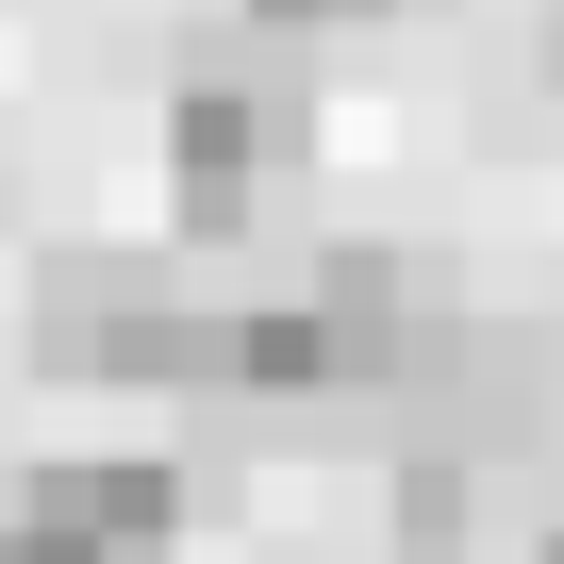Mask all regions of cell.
I'll list each match as a JSON object with an SVG mask.
<instances>
[{
  "label": "cell",
  "instance_id": "1",
  "mask_svg": "<svg viewBox=\"0 0 564 564\" xmlns=\"http://www.w3.org/2000/svg\"><path fill=\"white\" fill-rule=\"evenodd\" d=\"M34 366L51 382H117V399H216V366H232V265L133 249V232L51 249L34 265Z\"/></svg>",
  "mask_w": 564,
  "mask_h": 564
},
{
  "label": "cell",
  "instance_id": "2",
  "mask_svg": "<svg viewBox=\"0 0 564 564\" xmlns=\"http://www.w3.org/2000/svg\"><path fill=\"white\" fill-rule=\"evenodd\" d=\"M199 514L183 448H51L0 465V564H166Z\"/></svg>",
  "mask_w": 564,
  "mask_h": 564
},
{
  "label": "cell",
  "instance_id": "3",
  "mask_svg": "<svg viewBox=\"0 0 564 564\" xmlns=\"http://www.w3.org/2000/svg\"><path fill=\"white\" fill-rule=\"evenodd\" d=\"M249 34H300V51H333V34H366V18H415V0H232Z\"/></svg>",
  "mask_w": 564,
  "mask_h": 564
},
{
  "label": "cell",
  "instance_id": "4",
  "mask_svg": "<svg viewBox=\"0 0 564 564\" xmlns=\"http://www.w3.org/2000/svg\"><path fill=\"white\" fill-rule=\"evenodd\" d=\"M531 67H547V84H564V0H547V18H531Z\"/></svg>",
  "mask_w": 564,
  "mask_h": 564
},
{
  "label": "cell",
  "instance_id": "5",
  "mask_svg": "<svg viewBox=\"0 0 564 564\" xmlns=\"http://www.w3.org/2000/svg\"><path fill=\"white\" fill-rule=\"evenodd\" d=\"M531 564H564V514H547V531H531Z\"/></svg>",
  "mask_w": 564,
  "mask_h": 564
}]
</instances>
